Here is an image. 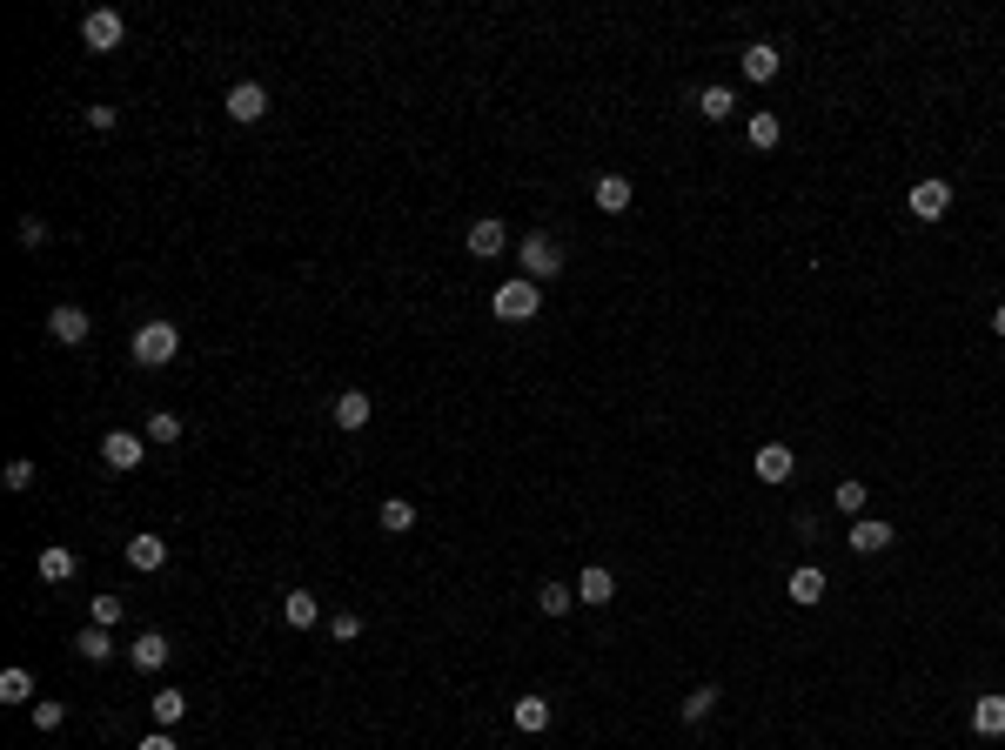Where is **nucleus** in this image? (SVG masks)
<instances>
[{"instance_id":"37","label":"nucleus","mask_w":1005,"mask_h":750,"mask_svg":"<svg viewBox=\"0 0 1005 750\" xmlns=\"http://www.w3.org/2000/svg\"><path fill=\"white\" fill-rule=\"evenodd\" d=\"M21 242H27V248H41V242H47V221H41V215H27V221H21Z\"/></svg>"},{"instance_id":"2","label":"nucleus","mask_w":1005,"mask_h":750,"mask_svg":"<svg viewBox=\"0 0 1005 750\" xmlns=\"http://www.w3.org/2000/svg\"><path fill=\"white\" fill-rule=\"evenodd\" d=\"M516 262H523V282H550L563 268V248L550 242V235H523V248H516Z\"/></svg>"},{"instance_id":"34","label":"nucleus","mask_w":1005,"mask_h":750,"mask_svg":"<svg viewBox=\"0 0 1005 750\" xmlns=\"http://www.w3.org/2000/svg\"><path fill=\"white\" fill-rule=\"evenodd\" d=\"M0 483L14 489V496H21V489H34V463H27V456H14V463H7V476H0Z\"/></svg>"},{"instance_id":"22","label":"nucleus","mask_w":1005,"mask_h":750,"mask_svg":"<svg viewBox=\"0 0 1005 750\" xmlns=\"http://www.w3.org/2000/svg\"><path fill=\"white\" fill-rule=\"evenodd\" d=\"M597 208L603 215H624L630 208V175H603L597 181Z\"/></svg>"},{"instance_id":"18","label":"nucleus","mask_w":1005,"mask_h":750,"mask_svg":"<svg viewBox=\"0 0 1005 750\" xmlns=\"http://www.w3.org/2000/svg\"><path fill=\"white\" fill-rule=\"evenodd\" d=\"M74 657H81V663H108L114 657V637L101 630V623H88V630L74 637Z\"/></svg>"},{"instance_id":"36","label":"nucleus","mask_w":1005,"mask_h":750,"mask_svg":"<svg viewBox=\"0 0 1005 750\" xmlns=\"http://www.w3.org/2000/svg\"><path fill=\"white\" fill-rule=\"evenodd\" d=\"M838 509L858 516V509H865V483H838Z\"/></svg>"},{"instance_id":"29","label":"nucleus","mask_w":1005,"mask_h":750,"mask_svg":"<svg viewBox=\"0 0 1005 750\" xmlns=\"http://www.w3.org/2000/svg\"><path fill=\"white\" fill-rule=\"evenodd\" d=\"M778 141H784L778 114H751V148H778Z\"/></svg>"},{"instance_id":"7","label":"nucleus","mask_w":1005,"mask_h":750,"mask_svg":"<svg viewBox=\"0 0 1005 750\" xmlns=\"http://www.w3.org/2000/svg\"><path fill=\"white\" fill-rule=\"evenodd\" d=\"M262 114H268L262 81H235V88H228V121H262Z\"/></svg>"},{"instance_id":"14","label":"nucleus","mask_w":1005,"mask_h":750,"mask_svg":"<svg viewBox=\"0 0 1005 750\" xmlns=\"http://www.w3.org/2000/svg\"><path fill=\"white\" fill-rule=\"evenodd\" d=\"M510 724L523 730V737H536V730H550V697H516Z\"/></svg>"},{"instance_id":"8","label":"nucleus","mask_w":1005,"mask_h":750,"mask_svg":"<svg viewBox=\"0 0 1005 750\" xmlns=\"http://www.w3.org/2000/svg\"><path fill=\"white\" fill-rule=\"evenodd\" d=\"M141 449H148V436L114 429V436H101V463H108V469H134V463H141Z\"/></svg>"},{"instance_id":"23","label":"nucleus","mask_w":1005,"mask_h":750,"mask_svg":"<svg viewBox=\"0 0 1005 750\" xmlns=\"http://www.w3.org/2000/svg\"><path fill=\"white\" fill-rule=\"evenodd\" d=\"M697 114H704V121H731V114H737V94H731V88H704V94H697Z\"/></svg>"},{"instance_id":"24","label":"nucleus","mask_w":1005,"mask_h":750,"mask_svg":"<svg viewBox=\"0 0 1005 750\" xmlns=\"http://www.w3.org/2000/svg\"><path fill=\"white\" fill-rule=\"evenodd\" d=\"M67 576H74V550H61V543L41 550V583H67Z\"/></svg>"},{"instance_id":"17","label":"nucleus","mask_w":1005,"mask_h":750,"mask_svg":"<svg viewBox=\"0 0 1005 750\" xmlns=\"http://www.w3.org/2000/svg\"><path fill=\"white\" fill-rule=\"evenodd\" d=\"M610 596H617V576L590 563V570L577 576V603H610Z\"/></svg>"},{"instance_id":"10","label":"nucleus","mask_w":1005,"mask_h":750,"mask_svg":"<svg viewBox=\"0 0 1005 750\" xmlns=\"http://www.w3.org/2000/svg\"><path fill=\"white\" fill-rule=\"evenodd\" d=\"M945 208H952V181H918L912 188V215L918 221H938Z\"/></svg>"},{"instance_id":"20","label":"nucleus","mask_w":1005,"mask_h":750,"mask_svg":"<svg viewBox=\"0 0 1005 750\" xmlns=\"http://www.w3.org/2000/svg\"><path fill=\"white\" fill-rule=\"evenodd\" d=\"M128 563L134 570H161V563H168V543H161V536H128Z\"/></svg>"},{"instance_id":"33","label":"nucleus","mask_w":1005,"mask_h":750,"mask_svg":"<svg viewBox=\"0 0 1005 750\" xmlns=\"http://www.w3.org/2000/svg\"><path fill=\"white\" fill-rule=\"evenodd\" d=\"M94 623H101V630H114V623H121V596H114V590L94 596Z\"/></svg>"},{"instance_id":"25","label":"nucleus","mask_w":1005,"mask_h":750,"mask_svg":"<svg viewBox=\"0 0 1005 750\" xmlns=\"http://www.w3.org/2000/svg\"><path fill=\"white\" fill-rule=\"evenodd\" d=\"M382 530H389V536L416 530V503H402V496H389V503H382Z\"/></svg>"},{"instance_id":"4","label":"nucleus","mask_w":1005,"mask_h":750,"mask_svg":"<svg viewBox=\"0 0 1005 750\" xmlns=\"http://www.w3.org/2000/svg\"><path fill=\"white\" fill-rule=\"evenodd\" d=\"M121 34H128V21H121L114 7H94L88 21H81V41H88V54H114V47H121Z\"/></svg>"},{"instance_id":"39","label":"nucleus","mask_w":1005,"mask_h":750,"mask_svg":"<svg viewBox=\"0 0 1005 750\" xmlns=\"http://www.w3.org/2000/svg\"><path fill=\"white\" fill-rule=\"evenodd\" d=\"M992 329H999V335H1005V302H999V309H992Z\"/></svg>"},{"instance_id":"11","label":"nucleus","mask_w":1005,"mask_h":750,"mask_svg":"<svg viewBox=\"0 0 1005 750\" xmlns=\"http://www.w3.org/2000/svg\"><path fill=\"white\" fill-rule=\"evenodd\" d=\"M369 416H376V402L362 396V389H342V396H335V429H369Z\"/></svg>"},{"instance_id":"13","label":"nucleus","mask_w":1005,"mask_h":750,"mask_svg":"<svg viewBox=\"0 0 1005 750\" xmlns=\"http://www.w3.org/2000/svg\"><path fill=\"white\" fill-rule=\"evenodd\" d=\"M128 663L134 670H161V663H168V637H161V630H141V637L128 643Z\"/></svg>"},{"instance_id":"21","label":"nucleus","mask_w":1005,"mask_h":750,"mask_svg":"<svg viewBox=\"0 0 1005 750\" xmlns=\"http://www.w3.org/2000/svg\"><path fill=\"white\" fill-rule=\"evenodd\" d=\"M818 596H825V570H811V563H804V570H791V603H798V610H811Z\"/></svg>"},{"instance_id":"35","label":"nucleus","mask_w":1005,"mask_h":750,"mask_svg":"<svg viewBox=\"0 0 1005 750\" xmlns=\"http://www.w3.org/2000/svg\"><path fill=\"white\" fill-rule=\"evenodd\" d=\"M329 637H335V643H356V637H362V617H356V610L329 617Z\"/></svg>"},{"instance_id":"3","label":"nucleus","mask_w":1005,"mask_h":750,"mask_svg":"<svg viewBox=\"0 0 1005 750\" xmlns=\"http://www.w3.org/2000/svg\"><path fill=\"white\" fill-rule=\"evenodd\" d=\"M490 309L503 315V322H536L543 295H536V282H523V275H516V282H503V288H496V302H490Z\"/></svg>"},{"instance_id":"5","label":"nucleus","mask_w":1005,"mask_h":750,"mask_svg":"<svg viewBox=\"0 0 1005 750\" xmlns=\"http://www.w3.org/2000/svg\"><path fill=\"white\" fill-rule=\"evenodd\" d=\"M892 523H878V516H858V523H851V530H845V543H851V550H858V556H878V550H892Z\"/></svg>"},{"instance_id":"16","label":"nucleus","mask_w":1005,"mask_h":750,"mask_svg":"<svg viewBox=\"0 0 1005 750\" xmlns=\"http://www.w3.org/2000/svg\"><path fill=\"white\" fill-rule=\"evenodd\" d=\"M791 469H798V463H791V449H784V442H764V449H758V476H764V483H791Z\"/></svg>"},{"instance_id":"30","label":"nucleus","mask_w":1005,"mask_h":750,"mask_svg":"<svg viewBox=\"0 0 1005 750\" xmlns=\"http://www.w3.org/2000/svg\"><path fill=\"white\" fill-rule=\"evenodd\" d=\"M148 442H181V416H175V409H155V416H148Z\"/></svg>"},{"instance_id":"12","label":"nucleus","mask_w":1005,"mask_h":750,"mask_svg":"<svg viewBox=\"0 0 1005 750\" xmlns=\"http://www.w3.org/2000/svg\"><path fill=\"white\" fill-rule=\"evenodd\" d=\"M737 67H744V81H778V67H784V61H778V47H771V41H751Z\"/></svg>"},{"instance_id":"31","label":"nucleus","mask_w":1005,"mask_h":750,"mask_svg":"<svg viewBox=\"0 0 1005 750\" xmlns=\"http://www.w3.org/2000/svg\"><path fill=\"white\" fill-rule=\"evenodd\" d=\"M711 704H717V690H711V684L691 690V697H684V724H704V717H711Z\"/></svg>"},{"instance_id":"38","label":"nucleus","mask_w":1005,"mask_h":750,"mask_svg":"<svg viewBox=\"0 0 1005 750\" xmlns=\"http://www.w3.org/2000/svg\"><path fill=\"white\" fill-rule=\"evenodd\" d=\"M141 750H175V737H168V730H148V737H141Z\"/></svg>"},{"instance_id":"27","label":"nucleus","mask_w":1005,"mask_h":750,"mask_svg":"<svg viewBox=\"0 0 1005 750\" xmlns=\"http://www.w3.org/2000/svg\"><path fill=\"white\" fill-rule=\"evenodd\" d=\"M34 697V677L27 670H0V704H27Z\"/></svg>"},{"instance_id":"1","label":"nucleus","mask_w":1005,"mask_h":750,"mask_svg":"<svg viewBox=\"0 0 1005 750\" xmlns=\"http://www.w3.org/2000/svg\"><path fill=\"white\" fill-rule=\"evenodd\" d=\"M128 349H134V362H141V369H161V362H175L181 335H175V322H141Z\"/></svg>"},{"instance_id":"32","label":"nucleus","mask_w":1005,"mask_h":750,"mask_svg":"<svg viewBox=\"0 0 1005 750\" xmlns=\"http://www.w3.org/2000/svg\"><path fill=\"white\" fill-rule=\"evenodd\" d=\"M61 724H67V704L41 697V704H34V730H61Z\"/></svg>"},{"instance_id":"15","label":"nucleus","mask_w":1005,"mask_h":750,"mask_svg":"<svg viewBox=\"0 0 1005 750\" xmlns=\"http://www.w3.org/2000/svg\"><path fill=\"white\" fill-rule=\"evenodd\" d=\"M282 617H289L295 630H315V623H322V603H315V590H289V596H282Z\"/></svg>"},{"instance_id":"28","label":"nucleus","mask_w":1005,"mask_h":750,"mask_svg":"<svg viewBox=\"0 0 1005 750\" xmlns=\"http://www.w3.org/2000/svg\"><path fill=\"white\" fill-rule=\"evenodd\" d=\"M536 603H543V617H563V610L577 603V590H570V583H543V590H536Z\"/></svg>"},{"instance_id":"19","label":"nucleus","mask_w":1005,"mask_h":750,"mask_svg":"<svg viewBox=\"0 0 1005 750\" xmlns=\"http://www.w3.org/2000/svg\"><path fill=\"white\" fill-rule=\"evenodd\" d=\"M972 730L979 737H1005V697H979L972 704Z\"/></svg>"},{"instance_id":"9","label":"nucleus","mask_w":1005,"mask_h":750,"mask_svg":"<svg viewBox=\"0 0 1005 750\" xmlns=\"http://www.w3.org/2000/svg\"><path fill=\"white\" fill-rule=\"evenodd\" d=\"M88 329H94L88 309H74V302H61V309L47 315V335H54V342H88Z\"/></svg>"},{"instance_id":"26","label":"nucleus","mask_w":1005,"mask_h":750,"mask_svg":"<svg viewBox=\"0 0 1005 750\" xmlns=\"http://www.w3.org/2000/svg\"><path fill=\"white\" fill-rule=\"evenodd\" d=\"M181 717H188V690H161L155 697V724L168 730V724H181Z\"/></svg>"},{"instance_id":"6","label":"nucleus","mask_w":1005,"mask_h":750,"mask_svg":"<svg viewBox=\"0 0 1005 750\" xmlns=\"http://www.w3.org/2000/svg\"><path fill=\"white\" fill-rule=\"evenodd\" d=\"M503 248H510V228H503L496 215L469 221V255H476V262H490V255H503Z\"/></svg>"}]
</instances>
